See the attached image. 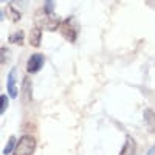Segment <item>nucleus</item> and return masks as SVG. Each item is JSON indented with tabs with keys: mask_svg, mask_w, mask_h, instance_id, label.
I'll list each match as a JSON object with an SVG mask.
<instances>
[{
	"mask_svg": "<svg viewBox=\"0 0 155 155\" xmlns=\"http://www.w3.org/2000/svg\"><path fill=\"white\" fill-rule=\"evenodd\" d=\"M137 152V143H135V140L132 137H127L126 138V143L120 152V155H135Z\"/></svg>",
	"mask_w": 155,
	"mask_h": 155,
	"instance_id": "6",
	"label": "nucleus"
},
{
	"mask_svg": "<svg viewBox=\"0 0 155 155\" xmlns=\"http://www.w3.org/2000/svg\"><path fill=\"white\" fill-rule=\"evenodd\" d=\"M8 93L11 98H17V70L11 68L8 74Z\"/></svg>",
	"mask_w": 155,
	"mask_h": 155,
	"instance_id": "5",
	"label": "nucleus"
},
{
	"mask_svg": "<svg viewBox=\"0 0 155 155\" xmlns=\"http://www.w3.org/2000/svg\"><path fill=\"white\" fill-rule=\"evenodd\" d=\"M147 155H155V146H152V147H150V150L147 152Z\"/></svg>",
	"mask_w": 155,
	"mask_h": 155,
	"instance_id": "15",
	"label": "nucleus"
},
{
	"mask_svg": "<svg viewBox=\"0 0 155 155\" xmlns=\"http://www.w3.org/2000/svg\"><path fill=\"white\" fill-rule=\"evenodd\" d=\"M14 147L12 155H33L36 150V140L31 135H23Z\"/></svg>",
	"mask_w": 155,
	"mask_h": 155,
	"instance_id": "2",
	"label": "nucleus"
},
{
	"mask_svg": "<svg viewBox=\"0 0 155 155\" xmlns=\"http://www.w3.org/2000/svg\"><path fill=\"white\" fill-rule=\"evenodd\" d=\"M59 28H61L62 36L65 37L68 42H74L76 41V37H78V25L74 23V19L73 17H68V19H65L64 22H61Z\"/></svg>",
	"mask_w": 155,
	"mask_h": 155,
	"instance_id": "3",
	"label": "nucleus"
},
{
	"mask_svg": "<svg viewBox=\"0 0 155 155\" xmlns=\"http://www.w3.org/2000/svg\"><path fill=\"white\" fill-rule=\"evenodd\" d=\"M23 31H16L9 36V42L11 44H16V45H23Z\"/></svg>",
	"mask_w": 155,
	"mask_h": 155,
	"instance_id": "10",
	"label": "nucleus"
},
{
	"mask_svg": "<svg viewBox=\"0 0 155 155\" xmlns=\"http://www.w3.org/2000/svg\"><path fill=\"white\" fill-rule=\"evenodd\" d=\"M8 109V96L0 95V115H3V112Z\"/></svg>",
	"mask_w": 155,
	"mask_h": 155,
	"instance_id": "13",
	"label": "nucleus"
},
{
	"mask_svg": "<svg viewBox=\"0 0 155 155\" xmlns=\"http://www.w3.org/2000/svg\"><path fill=\"white\" fill-rule=\"evenodd\" d=\"M8 59V50L6 48H0V64H5Z\"/></svg>",
	"mask_w": 155,
	"mask_h": 155,
	"instance_id": "14",
	"label": "nucleus"
},
{
	"mask_svg": "<svg viewBox=\"0 0 155 155\" xmlns=\"http://www.w3.org/2000/svg\"><path fill=\"white\" fill-rule=\"evenodd\" d=\"M144 123L150 134H155V112L152 109L144 110Z\"/></svg>",
	"mask_w": 155,
	"mask_h": 155,
	"instance_id": "7",
	"label": "nucleus"
},
{
	"mask_svg": "<svg viewBox=\"0 0 155 155\" xmlns=\"http://www.w3.org/2000/svg\"><path fill=\"white\" fill-rule=\"evenodd\" d=\"M2 2H9V0H2Z\"/></svg>",
	"mask_w": 155,
	"mask_h": 155,
	"instance_id": "16",
	"label": "nucleus"
},
{
	"mask_svg": "<svg viewBox=\"0 0 155 155\" xmlns=\"http://www.w3.org/2000/svg\"><path fill=\"white\" fill-rule=\"evenodd\" d=\"M14 146H16V137H9V141L3 149V155H9L12 152V149H14Z\"/></svg>",
	"mask_w": 155,
	"mask_h": 155,
	"instance_id": "12",
	"label": "nucleus"
},
{
	"mask_svg": "<svg viewBox=\"0 0 155 155\" xmlns=\"http://www.w3.org/2000/svg\"><path fill=\"white\" fill-rule=\"evenodd\" d=\"M44 62H45V58L44 54L41 53H36V54H31L28 62H27V71L28 73H37L44 67Z\"/></svg>",
	"mask_w": 155,
	"mask_h": 155,
	"instance_id": "4",
	"label": "nucleus"
},
{
	"mask_svg": "<svg viewBox=\"0 0 155 155\" xmlns=\"http://www.w3.org/2000/svg\"><path fill=\"white\" fill-rule=\"evenodd\" d=\"M41 39H42V30L41 28H37V27H34L31 31H30V36H28V41H30V44L33 45V47H39L41 45Z\"/></svg>",
	"mask_w": 155,
	"mask_h": 155,
	"instance_id": "9",
	"label": "nucleus"
},
{
	"mask_svg": "<svg viewBox=\"0 0 155 155\" xmlns=\"http://www.w3.org/2000/svg\"><path fill=\"white\" fill-rule=\"evenodd\" d=\"M34 25L41 30H45V31H56L61 25V19L54 14V12H50V11H45L44 8L36 11L34 14Z\"/></svg>",
	"mask_w": 155,
	"mask_h": 155,
	"instance_id": "1",
	"label": "nucleus"
},
{
	"mask_svg": "<svg viewBox=\"0 0 155 155\" xmlns=\"http://www.w3.org/2000/svg\"><path fill=\"white\" fill-rule=\"evenodd\" d=\"M31 82L28 78H25L23 82H22V101L23 104H28V102L31 101Z\"/></svg>",
	"mask_w": 155,
	"mask_h": 155,
	"instance_id": "8",
	"label": "nucleus"
},
{
	"mask_svg": "<svg viewBox=\"0 0 155 155\" xmlns=\"http://www.w3.org/2000/svg\"><path fill=\"white\" fill-rule=\"evenodd\" d=\"M8 14H9V17L12 19V22H17V20H20V17H22V12H20L16 6H12V5L8 6Z\"/></svg>",
	"mask_w": 155,
	"mask_h": 155,
	"instance_id": "11",
	"label": "nucleus"
}]
</instances>
